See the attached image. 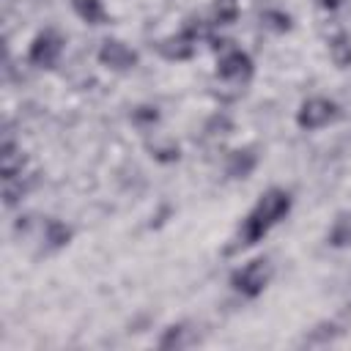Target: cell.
<instances>
[{
    "instance_id": "15",
    "label": "cell",
    "mask_w": 351,
    "mask_h": 351,
    "mask_svg": "<svg viewBox=\"0 0 351 351\" xmlns=\"http://www.w3.org/2000/svg\"><path fill=\"white\" fill-rule=\"evenodd\" d=\"M211 16L217 25H233L239 19V0H214Z\"/></svg>"
},
{
    "instance_id": "18",
    "label": "cell",
    "mask_w": 351,
    "mask_h": 351,
    "mask_svg": "<svg viewBox=\"0 0 351 351\" xmlns=\"http://www.w3.org/2000/svg\"><path fill=\"white\" fill-rule=\"evenodd\" d=\"M340 332H343V329H340L337 324L324 321V324H318V326L304 337V343H310V346H315V343H329V340H335Z\"/></svg>"
},
{
    "instance_id": "12",
    "label": "cell",
    "mask_w": 351,
    "mask_h": 351,
    "mask_svg": "<svg viewBox=\"0 0 351 351\" xmlns=\"http://www.w3.org/2000/svg\"><path fill=\"white\" fill-rule=\"evenodd\" d=\"M71 8L88 25H101L107 19V11H104L101 0H71Z\"/></svg>"
},
{
    "instance_id": "13",
    "label": "cell",
    "mask_w": 351,
    "mask_h": 351,
    "mask_svg": "<svg viewBox=\"0 0 351 351\" xmlns=\"http://www.w3.org/2000/svg\"><path fill=\"white\" fill-rule=\"evenodd\" d=\"M44 241H47L49 250H60V247H66L71 241V228L66 222H60V219H47V225H44Z\"/></svg>"
},
{
    "instance_id": "8",
    "label": "cell",
    "mask_w": 351,
    "mask_h": 351,
    "mask_svg": "<svg viewBox=\"0 0 351 351\" xmlns=\"http://www.w3.org/2000/svg\"><path fill=\"white\" fill-rule=\"evenodd\" d=\"M22 167H25V154L16 148V143L11 137L3 140V148H0V170H3V181H11V178H19L22 176Z\"/></svg>"
},
{
    "instance_id": "14",
    "label": "cell",
    "mask_w": 351,
    "mask_h": 351,
    "mask_svg": "<svg viewBox=\"0 0 351 351\" xmlns=\"http://www.w3.org/2000/svg\"><path fill=\"white\" fill-rule=\"evenodd\" d=\"M186 332H189V329H186L184 324H173V326H167V329H165V335L159 337V343H156V346H159V348H165V351H167V348H184V346H189Z\"/></svg>"
},
{
    "instance_id": "9",
    "label": "cell",
    "mask_w": 351,
    "mask_h": 351,
    "mask_svg": "<svg viewBox=\"0 0 351 351\" xmlns=\"http://www.w3.org/2000/svg\"><path fill=\"white\" fill-rule=\"evenodd\" d=\"M258 167V154L252 148H236L230 151L228 156V165H225V173L230 178H247L252 176V170Z\"/></svg>"
},
{
    "instance_id": "11",
    "label": "cell",
    "mask_w": 351,
    "mask_h": 351,
    "mask_svg": "<svg viewBox=\"0 0 351 351\" xmlns=\"http://www.w3.org/2000/svg\"><path fill=\"white\" fill-rule=\"evenodd\" d=\"M329 58L337 69H348L351 66V36L346 33H335L329 38Z\"/></svg>"
},
{
    "instance_id": "19",
    "label": "cell",
    "mask_w": 351,
    "mask_h": 351,
    "mask_svg": "<svg viewBox=\"0 0 351 351\" xmlns=\"http://www.w3.org/2000/svg\"><path fill=\"white\" fill-rule=\"evenodd\" d=\"M184 33H186L189 38L200 41V38H208V36H211V25H208V22H203L200 16H192V19H186Z\"/></svg>"
},
{
    "instance_id": "2",
    "label": "cell",
    "mask_w": 351,
    "mask_h": 351,
    "mask_svg": "<svg viewBox=\"0 0 351 351\" xmlns=\"http://www.w3.org/2000/svg\"><path fill=\"white\" fill-rule=\"evenodd\" d=\"M269 280H271V263H269L266 258H255V261L244 263L241 269H236V271L230 274V285H233L241 296H247V299L261 296L263 288L269 285Z\"/></svg>"
},
{
    "instance_id": "20",
    "label": "cell",
    "mask_w": 351,
    "mask_h": 351,
    "mask_svg": "<svg viewBox=\"0 0 351 351\" xmlns=\"http://www.w3.org/2000/svg\"><path fill=\"white\" fill-rule=\"evenodd\" d=\"M132 121H134L137 126H154V123L159 121V110L151 107V104H140L137 110H132Z\"/></svg>"
},
{
    "instance_id": "10",
    "label": "cell",
    "mask_w": 351,
    "mask_h": 351,
    "mask_svg": "<svg viewBox=\"0 0 351 351\" xmlns=\"http://www.w3.org/2000/svg\"><path fill=\"white\" fill-rule=\"evenodd\" d=\"M326 244L329 247H351V211H340L335 219H332V225H329V230H326Z\"/></svg>"
},
{
    "instance_id": "21",
    "label": "cell",
    "mask_w": 351,
    "mask_h": 351,
    "mask_svg": "<svg viewBox=\"0 0 351 351\" xmlns=\"http://www.w3.org/2000/svg\"><path fill=\"white\" fill-rule=\"evenodd\" d=\"M151 156L159 159V162H176L181 156V151H178L176 143H165V145H154L151 148Z\"/></svg>"
},
{
    "instance_id": "16",
    "label": "cell",
    "mask_w": 351,
    "mask_h": 351,
    "mask_svg": "<svg viewBox=\"0 0 351 351\" xmlns=\"http://www.w3.org/2000/svg\"><path fill=\"white\" fill-rule=\"evenodd\" d=\"M261 25L271 33H288L291 30V16L280 8H269V11L261 14Z\"/></svg>"
},
{
    "instance_id": "17",
    "label": "cell",
    "mask_w": 351,
    "mask_h": 351,
    "mask_svg": "<svg viewBox=\"0 0 351 351\" xmlns=\"http://www.w3.org/2000/svg\"><path fill=\"white\" fill-rule=\"evenodd\" d=\"M203 132H206V137H225V134L233 132V118H230L228 112H214V115L206 121Z\"/></svg>"
},
{
    "instance_id": "5",
    "label": "cell",
    "mask_w": 351,
    "mask_h": 351,
    "mask_svg": "<svg viewBox=\"0 0 351 351\" xmlns=\"http://www.w3.org/2000/svg\"><path fill=\"white\" fill-rule=\"evenodd\" d=\"M335 118H337V104L332 99H324V96H313V99L302 101V107L296 112L299 129H307V132L321 129V126L332 123Z\"/></svg>"
},
{
    "instance_id": "3",
    "label": "cell",
    "mask_w": 351,
    "mask_h": 351,
    "mask_svg": "<svg viewBox=\"0 0 351 351\" xmlns=\"http://www.w3.org/2000/svg\"><path fill=\"white\" fill-rule=\"evenodd\" d=\"M252 71H255L252 58H250L244 49H236V47H230L228 52H222V58L217 60V77H219L222 82H230V85H244V82H250Z\"/></svg>"
},
{
    "instance_id": "4",
    "label": "cell",
    "mask_w": 351,
    "mask_h": 351,
    "mask_svg": "<svg viewBox=\"0 0 351 351\" xmlns=\"http://www.w3.org/2000/svg\"><path fill=\"white\" fill-rule=\"evenodd\" d=\"M63 36L58 33V30H41L36 38H33V44H30V49H27V60L33 63V66H38V69H52L58 60H60V55H63Z\"/></svg>"
},
{
    "instance_id": "6",
    "label": "cell",
    "mask_w": 351,
    "mask_h": 351,
    "mask_svg": "<svg viewBox=\"0 0 351 351\" xmlns=\"http://www.w3.org/2000/svg\"><path fill=\"white\" fill-rule=\"evenodd\" d=\"M137 60H140L137 52L118 38H107L99 47V63L112 69V71H132L137 66Z\"/></svg>"
},
{
    "instance_id": "1",
    "label": "cell",
    "mask_w": 351,
    "mask_h": 351,
    "mask_svg": "<svg viewBox=\"0 0 351 351\" xmlns=\"http://www.w3.org/2000/svg\"><path fill=\"white\" fill-rule=\"evenodd\" d=\"M288 211H291V192H285V189H280V186L266 189V192L258 197V203L250 208V214L244 217V222H241V228H239V233H236V244H233L228 252L261 241L280 219H285Z\"/></svg>"
},
{
    "instance_id": "22",
    "label": "cell",
    "mask_w": 351,
    "mask_h": 351,
    "mask_svg": "<svg viewBox=\"0 0 351 351\" xmlns=\"http://www.w3.org/2000/svg\"><path fill=\"white\" fill-rule=\"evenodd\" d=\"M321 8H326V11H335V8H340L343 5V0H315Z\"/></svg>"
},
{
    "instance_id": "7",
    "label": "cell",
    "mask_w": 351,
    "mask_h": 351,
    "mask_svg": "<svg viewBox=\"0 0 351 351\" xmlns=\"http://www.w3.org/2000/svg\"><path fill=\"white\" fill-rule=\"evenodd\" d=\"M156 49H159V55H162L165 60H189V58L195 55V49H197V41L189 38V36L181 30V33H173V36L162 38V41L156 44Z\"/></svg>"
}]
</instances>
